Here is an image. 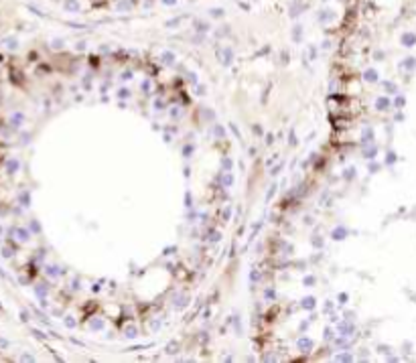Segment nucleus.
<instances>
[{
    "label": "nucleus",
    "mask_w": 416,
    "mask_h": 363,
    "mask_svg": "<svg viewBox=\"0 0 416 363\" xmlns=\"http://www.w3.org/2000/svg\"><path fill=\"white\" fill-rule=\"evenodd\" d=\"M376 77H378V73H376V71H371V69L366 71V79H367V81H376Z\"/></svg>",
    "instance_id": "nucleus-11"
},
{
    "label": "nucleus",
    "mask_w": 416,
    "mask_h": 363,
    "mask_svg": "<svg viewBox=\"0 0 416 363\" xmlns=\"http://www.w3.org/2000/svg\"><path fill=\"white\" fill-rule=\"evenodd\" d=\"M303 306H304V309H313V306H315V298H313V296L304 298V300H303Z\"/></svg>",
    "instance_id": "nucleus-7"
},
{
    "label": "nucleus",
    "mask_w": 416,
    "mask_h": 363,
    "mask_svg": "<svg viewBox=\"0 0 416 363\" xmlns=\"http://www.w3.org/2000/svg\"><path fill=\"white\" fill-rule=\"evenodd\" d=\"M209 12H211L213 18H219V16H224V8H211Z\"/></svg>",
    "instance_id": "nucleus-8"
},
{
    "label": "nucleus",
    "mask_w": 416,
    "mask_h": 363,
    "mask_svg": "<svg viewBox=\"0 0 416 363\" xmlns=\"http://www.w3.org/2000/svg\"><path fill=\"white\" fill-rule=\"evenodd\" d=\"M20 359H23V361H35V357H33V355H23Z\"/></svg>",
    "instance_id": "nucleus-16"
},
{
    "label": "nucleus",
    "mask_w": 416,
    "mask_h": 363,
    "mask_svg": "<svg viewBox=\"0 0 416 363\" xmlns=\"http://www.w3.org/2000/svg\"><path fill=\"white\" fill-rule=\"evenodd\" d=\"M33 231H41V227L37 225V221H33Z\"/></svg>",
    "instance_id": "nucleus-17"
},
{
    "label": "nucleus",
    "mask_w": 416,
    "mask_h": 363,
    "mask_svg": "<svg viewBox=\"0 0 416 363\" xmlns=\"http://www.w3.org/2000/svg\"><path fill=\"white\" fill-rule=\"evenodd\" d=\"M6 170H8V174H14L18 170V160H14V158L6 160Z\"/></svg>",
    "instance_id": "nucleus-3"
},
{
    "label": "nucleus",
    "mask_w": 416,
    "mask_h": 363,
    "mask_svg": "<svg viewBox=\"0 0 416 363\" xmlns=\"http://www.w3.org/2000/svg\"><path fill=\"white\" fill-rule=\"evenodd\" d=\"M195 27H197V31H201V33H205V31L209 29L207 24H205V23H201V20H195Z\"/></svg>",
    "instance_id": "nucleus-10"
},
{
    "label": "nucleus",
    "mask_w": 416,
    "mask_h": 363,
    "mask_svg": "<svg viewBox=\"0 0 416 363\" xmlns=\"http://www.w3.org/2000/svg\"><path fill=\"white\" fill-rule=\"evenodd\" d=\"M12 233H14V236L18 237V241H27V240H29V231H27V229L14 227V229H12Z\"/></svg>",
    "instance_id": "nucleus-2"
},
{
    "label": "nucleus",
    "mask_w": 416,
    "mask_h": 363,
    "mask_svg": "<svg viewBox=\"0 0 416 363\" xmlns=\"http://www.w3.org/2000/svg\"><path fill=\"white\" fill-rule=\"evenodd\" d=\"M0 309H2V304H0Z\"/></svg>",
    "instance_id": "nucleus-21"
},
{
    "label": "nucleus",
    "mask_w": 416,
    "mask_h": 363,
    "mask_svg": "<svg viewBox=\"0 0 416 363\" xmlns=\"http://www.w3.org/2000/svg\"><path fill=\"white\" fill-rule=\"evenodd\" d=\"M298 347H301V351H311L313 349V343L308 339H301L298 341Z\"/></svg>",
    "instance_id": "nucleus-6"
},
{
    "label": "nucleus",
    "mask_w": 416,
    "mask_h": 363,
    "mask_svg": "<svg viewBox=\"0 0 416 363\" xmlns=\"http://www.w3.org/2000/svg\"><path fill=\"white\" fill-rule=\"evenodd\" d=\"M347 236V229L345 227H337L335 231H333V240H343V237Z\"/></svg>",
    "instance_id": "nucleus-5"
},
{
    "label": "nucleus",
    "mask_w": 416,
    "mask_h": 363,
    "mask_svg": "<svg viewBox=\"0 0 416 363\" xmlns=\"http://www.w3.org/2000/svg\"><path fill=\"white\" fill-rule=\"evenodd\" d=\"M31 333H33V335L37 337V339H47V335H45V333H41V331H39V329H33Z\"/></svg>",
    "instance_id": "nucleus-12"
},
{
    "label": "nucleus",
    "mask_w": 416,
    "mask_h": 363,
    "mask_svg": "<svg viewBox=\"0 0 416 363\" xmlns=\"http://www.w3.org/2000/svg\"><path fill=\"white\" fill-rule=\"evenodd\" d=\"M20 122H23V114H14V116H12V126L18 128V124H20Z\"/></svg>",
    "instance_id": "nucleus-9"
},
{
    "label": "nucleus",
    "mask_w": 416,
    "mask_h": 363,
    "mask_svg": "<svg viewBox=\"0 0 416 363\" xmlns=\"http://www.w3.org/2000/svg\"><path fill=\"white\" fill-rule=\"evenodd\" d=\"M2 256H4V258H10V256H12V250H10V247H2Z\"/></svg>",
    "instance_id": "nucleus-15"
},
{
    "label": "nucleus",
    "mask_w": 416,
    "mask_h": 363,
    "mask_svg": "<svg viewBox=\"0 0 416 363\" xmlns=\"http://www.w3.org/2000/svg\"><path fill=\"white\" fill-rule=\"evenodd\" d=\"M162 2H165V4H169V6H171V4H177V0H162Z\"/></svg>",
    "instance_id": "nucleus-19"
},
{
    "label": "nucleus",
    "mask_w": 416,
    "mask_h": 363,
    "mask_svg": "<svg viewBox=\"0 0 416 363\" xmlns=\"http://www.w3.org/2000/svg\"><path fill=\"white\" fill-rule=\"evenodd\" d=\"M0 237H2V227H0Z\"/></svg>",
    "instance_id": "nucleus-20"
},
{
    "label": "nucleus",
    "mask_w": 416,
    "mask_h": 363,
    "mask_svg": "<svg viewBox=\"0 0 416 363\" xmlns=\"http://www.w3.org/2000/svg\"><path fill=\"white\" fill-rule=\"evenodd\" d=\"M217 55H219V61L224 63V65H229L231 59H234V51H231L229 47H221V49H217Z\"/></svg>",
    "instance_id": "nucleus-1"
},
{
    "label": "nucleus",
    "mask_w": 416,
    "mask_h": 363,
    "mask_svg": "<svg viewBox=\"0 0 416 363\" xmlns=\"http://www.w3.org/2000/svg\"><path fill=\"white\" fill-rule=\"evenodd\" d=\"M386 106H388V100H384V97H380V100H378V108H380V110H384Z\"/></svg>",
    "instance_id": "nucleus-14"
},
{
    "label": "nucleus",
    "mask_w": 416,
    "mask_h": 363,
    "mask_svg": "<svg viewBox=\"0 0 416 363\" xmlns=\"http://www.w3.org/2000/svg\"><path fill=\"white\" fill-rule=\"evenodd\" d=\"M173 57H175V55H173V53H169V51H166V53H162V59H165V63H171V59H173Z\"/></svg>",
    "instance_id": "nucleus-13"
},
{
    "label": "nucleus",
    "mask_w": 416,
    "mask_h": 363,
    "mask_svg": "<svg viewBox=\"0 0 416 363\" xmlns=\"http://www.w3.org/2000/svg\"><path fill=\"white\" fill-rule=\"evenodd\" d=\"M16 47V41H8V49H14Z\"/></svg>",
    "instance_id": "nucleus-18"
},
{
    "label": "nucleus",
    "mask_w": 416,
    "mask_h": 363,
    "mask_svg": "<svg viewBox=\"0 0 416 363\" xmlns=\"http://www.w3.org/2000/svg\"><path fill=\"white\" fill-rule=\"evenodd\" d=\"M63 6H65L67 10H71V12H79V2H77V0H65Z\"/></svg>",
    "instance_id": "nucleus-4"
}]
</instances>
